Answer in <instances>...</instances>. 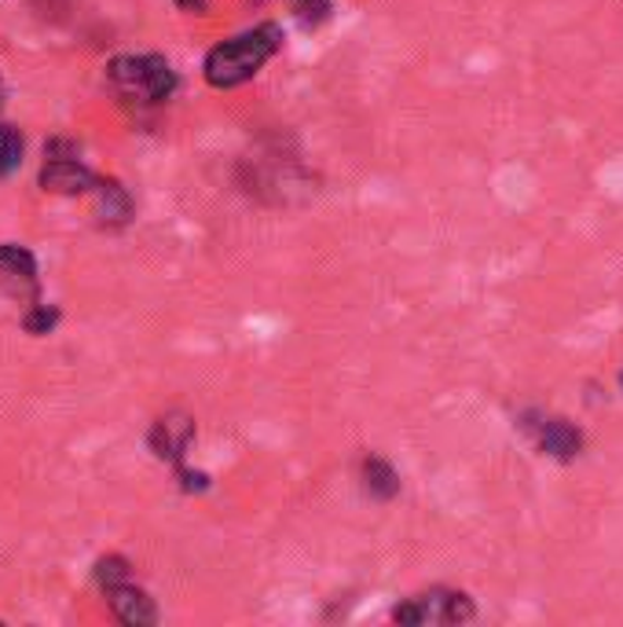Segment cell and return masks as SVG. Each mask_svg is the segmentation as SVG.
I'll list each match as a JSON object with an SVG mask.
<instances>
[{"label":"cell","instance_id":"obj_1","mask_svg":"<svg viewBox=\"0 0 623 627\" xmlns=\"http://www.w3.org/2000/svg\"><path fill=\"white\" fill-rule=\"evenodd\" d=\"M282 34L279 26L264 23L257 30H246V34L224 40L206 56V81L214 89H235L246 85V81L257 74V70L279 51Z\"/></svg>","mask_w":623,"mask_h":627},{"label":"cell","instance_id":"obj_2","mask_svg":"<svg viewBox=\"0 0 623 627\" xmlns=\"http://www.w3.org/2000/svg\"><path fill=\"white\" fill-rule=\"evenodd\" d=\"M107 78L132 103H165L176 92V70L162 56H118Z\"/></svg>","mask_w":623,"mask_h":627},{"label":"cell","instance_id":"obj_3","mask_svg":"<svg viewBox=\"0 0 623 627\" xmlns=\"http://www.w3.org/2000/svg\"><path fill=\"white\" fill-rule=\"evenodd\" d=\"M100 176L78 159V148L70 140H51L45 148V170H41V187L51 195H81L92 191Z\"/></svg>","mask_w":623,"mask_h":627},{"label":"cell","instance_id":"obj_4","mask_svg":"<svg viewBox=\"0 0 623 627\" xmlns=\"http://www.w3.org/2000/svg\"><path fill=\"white\" fill-rule=\"evenodd\" d=\"M473 602L470 594L462 591H426V594H415L411 602L396 605V620L400 624H466L473 620Z\"/></svg>","mask_w":623,"mask_h":627},{"label":"cell","instance_id":"obj_5","mask_svg":"<svg viewBox=\"0 0 623 627\" xmlns=\"http://www.w3.org/2000/svg\"><path fill=\"white\" fill-rule=\"evenodd\" d=\"M195 441V418L184 411L162 415L151 430V452L165 463L176 466V474H184V455Z\"/></svg>","mask_w":623,"mask_h":627},{"label":"cell","instance_id":"obj_6","mask_svg":"<svg viewBox=\"0 0 623 627\" xmlns=\"http://www.w3.org/2000/svg\"><path fill=\"white\" fill-rule=\"evenodd\" d=\"M0 287L15 298L37 301V257L26 246L0 243Z\"/></svg>","mask_w":623,"mask_h":627},{"label":"cell","instance_id":"obj_7","mask_svg":"<svg viewBox=\"0 0 623 627\" xmlns=\"http://www.w3.org/2000/svg\"><path fill=\"white\" fill-rule=\"evenodd\" d=\"M107 599H111L114 616H118L122 624H129V627H151V624H158L154 602L147 599V591L132 588V580L118 583V588H107Z\"/></svg>","mask_w":623,"mask_h":627},{"label":"cell","instance_id":"obj_8","mask_svg":"<svg viewBox=\"0 0 623 627\" xmlns=\"http://www.w3.org/2000/svg\"><path fill=\"white\" fill-rule=\"evenodd\" d=\"M540 448L554 458H573L584 448V437H579L576 426H568L565 418H546L540 426Z\"/></svg>","mask_w":623,"mask_h":627},{"label":"cell","instance_id":"obj_9","mask_svg":"<svg viewBox=\"0 0 623 627\" xmlns=\"http://www.w3.org/2000/svg\"><path fill=\"white\" fill-rule=\"evenodd\" d=\"M96 198H100V217H103V224H111V228H122V224H129V217H132V198L129 191L118 184V181H96Z\"/></svg>","mask_w":623,"mask_h":627},{"label":"cell","instance_id":"obj_10","mask_svg":"<svg viewBox=\"0 0 623 627\" xmlns=\"http://www.w3.org/2000/svg\"><path fill=\"white\" fill-rule=\"evenodd\" d=\"M364 488L374 499H393L400 492V477L385 458H367L364 463Z\"/></svg>","mask_w":623,"mask_h":627},{"label":"cell","instance_id":"obj_11","mask_svg":"<svg viewBox=\"0 0 623 627\" xmlns=\"http://www.w3.org/2000/svg\"><path fill=\"white\" fill-rule=\"evenodd\" d=\"M23 132L15 125H0V176H12L23 165Z\"/></svg>","mask_w":623,"mask_h":627},{"label":"cell","instance_id":"obj_12","mask_svg":"<svg viewBox=\"0 0 623 627\" xmlns=\"http://www.w3.org/2000/svg\"><path fill=\"white\" fill-rule=\"evenodd\" d=\"M132 577V566L122 558V554H107V558H100L96 561V580H100V588L107 591V588H118V583H125Z\"/></svg>","mask_w":623,"mask_h":627},{"label":"cell","instance_id":"obj_13","mask_svg":"<svg viewBox=\"0 0 623 627\" xmlns=\"http://www.w3.org/2000/svg\"><path fill=\"white\" fill-rule=\"evenodd\" d=\"M56 323H59V309H51V305H41V301H34V309L26 312V320H23V327L30 334H48V330H56Z\"/></svg>","mask_w":623,"mask_h":627},{"label":"cell","instance_id":"obj_14","mask_svg":"<svg viewBox=\"0 0 623 627\" xmlns=\"http://www.w3.org/2000/svg\"><path fill=\"white\" fill-rule=\"evenodd\" d=\"M0 100H4V89H0Z\"/></svg>","mask_w":623,"mask_h":627},{"label":"cell","instance_id":"obj_15","mask_svg":"<svg viewBox=\"0 0 623 627\" xmlns=\"http://www.w3.org/2000/svg\"><path fill=\"white\" fill-rule=\"evenodd\" d=\"M620 385H623V374H620Z\"/></svg>","mask_w":623,"mask_h":627}]
</instances>
